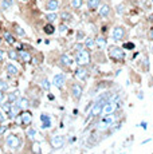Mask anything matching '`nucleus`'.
<instances>
[{
    "label": "nucleus",
    "mask_w": 153,
    "mask_h": 154,
    "mask_svg": "<svg viewBox=\"0 0 153 154\" xmlns=\"http://www.w3.org/2000/svg\"><path fill=\"white\" fill-rule=\"evenodd\" d=\"M12 32L16 35V36H27V34H26V31L20 27L17 23H12Z\"/></svg>",
    "instance_id": "b1692460"
},
{
    "label": "nucleus",
    "mask_w": 153,
    "mask_h": 154,
    "mask_svg": "<svg viewBox=\"0 0 153 154\" xmlns=\"http://www.w3.org/2000/svg\"><path fill=\"white\" fill-rule=\"evenodd\" d=\"M109 56H110V59L114 62H122L123 59H125V51H123L121 47L111 46L110 48H109Z\"/></svg>",
    "instance_id": "20e7f679"
},
{
    "label": "nucleus",
    "mask_w": 153,
    "mask_h": 154,
    "mask_svg": "<svg viewBox=\"0 0 153 154\" xmlns=\"http://www.w3.org/2000/svg\"><path fill=\"white\" fill-rule=\"evenodd\" d=\"M8 90H10V83H8V81L0 78V91H3V93H7Z\"/></svg>",
    "instance_id": "c756f323"
},
{
    "label": "nucleus",
    "mask_w": 153,
    "mask_h": 154,
    "mask_svg": "<svg viewBox=\"0 0 153 154\" xmlns=\"http://www.w3.org/2000/svg\"><path fill=\"white\" fill-rule=\"evenodd\" d=\"M144 98V95H142V93H140L138 94V99H142Z\"/></svg>",
    "instance_id": "a18cd8bd"
},
{
    "label": "nucleus",
    "mask_w": 153,
    "mask_h": 154,
    "mask_svg": "<svg viewBox=\"0 0 153 154\" xmlns=\"http://www.w3.org/2000/svg\"><path fill=\"white\" fill-rule=\"evenodd\" d=\"M5 58H7V54H5V51L0 48V64H4Z\"/></svg>",
    "instance_id": "e433bc0d"
},
{
    "label": "nucleus",
    "mask_w": 153,
    "mask_h": 154,
    "mask_svg": "<svg viewBox=\"0 0 153 154\" xmlns=\"http://www.w3.org/2000/svg\"><path fill=\"white\" fill-rule=\"evenodd\" d=\"M14 5H15L14 0H2V2H0V8H2V11H4V12L10 11Z\"/></svg>",
    "instance_id": "4be33fe9"
},
{
    "label": "nucleus",
    "mask_w": 153,
    "mask_h": 154,
    "mask_svg": "<svg viewBox=\"0 0 153 154\" xmlns=\"http://www.w3.org/2000/svg\"><path fill=\"white\" fill-rule=\"evenodd\" d=\"M85 48H87V50H94V48H97V46H95V39L94 38H86L85 39Z\"/></svg>",
    "instance_id": "a878e982"
},
{
    "label": "nucleus",
    "mask_w": 153,
    "mask_h": 154,
    "mask_svg": "<svg viewBox=\"0 0 153 154\" xmlns=\"http://www.w3.org/2000/svg\"><path fill=\"white\" fill-rule=\"evenodd\" d=\"M114 110H116V103H113V102H110V100H108V102L104 105V107H102V114H104V115L113 114Z\"/></svg>",
    "instance_id": "6ab92c4d"
},
{
    "label": "nucleus",
    "mask_w": 153,
    "mask_h": 154,
    "mask_svg": "<svg viewBox=\"0 0 153 154\" xmlns=\"http://www.w3.org/2000/svg\"><path fill=\"white\" fill-rule=\"evenodd\" d=\"M61 19L63 20V22H71V20H73V15L70 12H67V11H63V12L61 14Z\"/></svg>",
    "instance_id": "473e14b6"
},
{
    "label": "nucleus",
    "mask_w": 153,
    "mask_h": 154,
    "mask_svg": "<svg viewBox=\"0 0 153 154\" xmlns=\"http://www.w3.org/2000/svg\"><path fill=\"white\" fill-rule=\"evenodd\" d=\"M83 5V0H71V7L75 10H81Z\"/></svg>",
    "instance_id": "72a5a7b5"
},
{
    "label": "nucleus",
    "mask_w": 153,
    "mask_h": 154,
    "mask_svg": "<svg viewBox=\"0 0 153 154\" xmlns=\"http://www.w3.org/2000/svg\"><path fill=\"white\" fill-rule=\"evenodd\" d=\"M75 78L79 79V81L85 82L89 78V70L86 69V66H78V69L75 70Z\"/></svg>",
    "instance_id": "9b49d317"
},
{
    "label": "nucleus",
    "mask_w": 153,
    "mask_h": 154,
    "mask_svg": "<svg viewBox=\"0 0 153 154\" xmlns=\"http://www.w3.org/2000/svg\"><path fill=\"white\" fill-rule=\"evenodd\" d=\"M14 119L16 121V125H22V126H31L32 123V112L30 111V109H27V110H22L20 114H17Z\"/></svg>",
    "instance_id": "7ed1b4c3"
},
{
    "label": "nucleus",
    "mask_w": 153,
    "mask_h": 154,
    "mask_svg": "<svg viewBox=\"0 0 153 154\" xmlns=\"http://www.w3.org/2000/svg\"><path fill=\"white\" fill-rule=\"evenodd\" d=\"M102 107H104V103H101V102H94L93 103V107H92V110H90V114H89V117L86 118V122L89 119H92V118H95V117H98V115H101L102 114Z\"/></svg>",
    "instance_id": "6e6552de"
},
{
    "label": "nucleus",
    "mask_w": 153,
    "mask_h": 154,
    "mask_svg": "<svg viewBox=\"0 0 153 154\" xmlns=\"http://www.w3.org/2000/svg\"><path fill=\"white\" fill-rule=\"evenodd\" d=\"M58 62H59V66L61 67H70L74 60H73V59L70 58L67 54H62L59 56V60H58Z\"/></svg>",
    "instance_id": "f3484780"
},
{
    "label": "nucleus",
    "mask_w": 153,
    "mask_h": 154,
    "mask_svg": "<svg viewBox=\"0 0 153 154\" xmlns=\"http://www.w3.org/2000/svg\"><path fill=\"white\" fill-rule=\"evenodd\" d=\"M43 32H45L46 35H52L55 32V27L52 23H47V24L43 27Z\"/></svg>",
    "instance_id": "c85d7f7f"
},
{
    "label": "nucleus",
    "mask_w": 153,
    "mask_h": 154,
    "mask_svg": "<svg viewBox=\"0 0 153 154\" xmlns=\"http://www.w3.org/2000/svg\"><path fill=\"white\" fill-rule=\"evenodd\" d=\"M134 43L133 42H125L123 43V48L125 50H128V51H132V50H134Z\"/></svg>",
    "instance_id": "f704fd0d"
},
{
    "label": "nucleus",
    "mask_w": 153,
    "mask_h": 154,
    "mask_svg": "<svg viewBox=\"0 0 153 154\" xmlns=\"http://www.w3.org/2000/svg\"><path fill=\"white\" fill-rule=\"evenodd\" d=\"M2 42H3V38H2V36H0V44H2Z\"/></svg>",
    "instance_id": "09e8293b"
},
{
    "label": "nucleus",
    "mask_w": 153,
    "mask_h": 154,
    "mask_svg": "<svg viewBox=\"0 0 153 154\" xmlns=\"http://www.w3.org/2000/svg\"><path fill=\"white\" fill-rule=\"evenodd\" d=\"M5 119H7V115L3 112L2 109H0V125H3V123L5 122Z\"/></svg>",
    "instance_id": "58836bf2"
},
{
    "label": "nucleus",
    "mask_w": 153,
    "mask_h": 154,
    "mask_svg": "<svg viewBox=\"0 0 153 154\" xmlns=\"http://www.w3.org/2000/svg\"><path fill=\"white\" fill-rule=\"evenodd\" d=\"M20 98V91L17 90H14V91H7L5 93V100H8L10 103H16Z\"/></svg>",
    "instance_id": "ddd939ff"
},
{
    "label": "nucleus",
    "mask_w": 153,
    "mask_h": 154,
    "mask_svg": "<svg viewBox=\"0 0 153 154\" xmlns=\"http://www.w3.org/2000/svg\"><path fill=\"white\" fill-rule=\"evenodd\" d=\"M24 134H26V140H27V141H30V142L35 141V138H36V129H34V127L28 126Z\"/></svg>",
    "instance_id": "412c9836"
},
{
    "label": "nucleus",
    "mask_w": 153,
    "mask_h": 154,
    "mask_svg": "<svg viewBox=\"0 0 153 154\" xmlns=\"http://www.w3.org/2000/svg\"><path fill=\"white\" fill-rule=\"evenodd\" d=\"M4 71L10 78H16V76H19V74H20L19 69H17L14 63H11V62H8V63L4 64Z\"/></svg>",
    "instance_id": "1a4fd4ad"
},
{
    "label": "nucleus",
    "mask_w": 153,
    "mask_h": 154,
    "mask_svg": "<svg viewBox=\"0 0 153 154\" xmlns=\"http://www.w3.org/2000/svg\"><path fill=\"white\" fill-rule=\"evenodd\" d=\"M83 38H85V32L83 31H78V32H76V40H78V42H79V40H82Z\"/></svg>",
    "instance_id": "ea45409f"
},
{
    "label": "nucleus",
    "mask_w": 153,
    "mask_h": 154,
    "mask_svg": "<svg viewBox=\"0 0 153 154\" xmlns=\"http://www.w3.org/2000/svg\"><path fill=\"white\" fill-rule=\"evenodd\" d=\"M74 62L78 66H87L92 62V54H90V50L83 48L81 51H76L74 56Z\"/></svg>",
    "instance_id": "f03ea898"
},
{
    "label": "nucleus",
    "mask_w": 153,
    "mask_h": 154,
    "mask_svg": "<svg viewBox=\"0 0 153 154\" xmlns=\"http://www.w3.org/2000/svg\"><path fill=\"white\" fill-rule=\"evenodd\" d=\"M152 52H153V46H152Z\"/></svg>",
    "instance_id": "3c124183"
},
{
    "label": "nucleus",
    "mask_w": 153,
    "mask_h": 154,
    "mask_svg": "<svg viewBox=\"0 0 153 154\" xmlns=\"http://www.w3.org/2000/svg\"><path fill=\"white\" fill-rule=\"evenodd\" d=\"M66 81H67L66 75H64L63 72H59V74H55V75H54V78H52L51 83L54 85L57 88L62 90V88H63V86L66 85Z\"/></svg>",
    "instance_id": "0eeeda50"
},
{
    "label": "nucleus",
    "mask_w": 153,
    "mask_h": 154,
    "mask_svg": "<svg viewBox=\"0 0 153 154\" xmlns=\"http://www.w3.org/2000/svg\"><path fill=\"white\" fill-rule=\"evenodd\" d=\"M11 107H12V103H10L8 100H4V102H3L2 105H0V109H2L3 112H4L5 115H7L8 112L11 111Z\"/></svg>",
    "instance_id": "cd10ccee"
},
{
    "label": "nucleus",
    "mask_w": 153,
    "mask_h": 154,
    "mask_svg": "<svg viewBox=\"0 0 153 154\" xmlns=\"http://www.w3.org/2000/svg\"><path fill=\"white\" fill-rule=\"evenodd\" d=\"M101 5V0H87V8L90 11H95Z\"/></svg>",
    "instance_id": "bb28decb"
},
{
    "label": "nucleus",
    "mask_w": 153,
    "mask_h": 154,
    "mask_svg": "<svg viewBox=\"0 0 153 154\" xmlns=\"http://www.w3.org/2000/svg\"><path fill=\"white\" fill-rule=\"evenodd\" d=\"M123 38H125V28L121 27V26H116L113 28V31H111V39L114 42H120Z\"/></svg>",
    "instance_id": "9d476101"
},
{
    "label": "nucleus",
    "mask_w": 153,
    "mask_h": 154,
    "mask_svg": "<svg viewBox=\"0 0 153 154\" xmlns=\"http://www.w3.org/2000/svg\"><path fill=\"white\" fill-rule=\"evenodd\" d=\"M3 38H4V40L7 42V44H10V46H15L16 35L14 34V32H10L8 29H3Z\"/></svg>",
    "instance_id": "2eb2a0df"
},
{
    "label": "nucleus",
    "mask_w": 153,
    "mask_h": 154,
    "mask_svg": "<svg viewBox=\"0 0 153 154\" xmlns=\"http://www.w3.org/2000/svg\"><path fill=\"white\" fill-rule=\"evenodd\" d=\"M4 99H5V93L0 91V105H2V103L4 102Z\"/></svg>",
    "instance_id": "79ce46f5"
},
{
    "label": "nucleus",
    "mask_w": 153,
    "mask_h": 154,
    "mask_svg": "<svg viewBox=\"0 0 153 154\" xmlns=\"http://www.w3.org/2000/svg\"><path fill=\"white\" fill-rule=\"evenodd\" d=\"M7 131H8V126L7 125H0V137H4V134H7Z\"/></svg>",
    "instance_id": "c9c22d12"
},
{
    "label": "nucleus",
    "mask_w": 153,
    "mask_h": 154,
    "mask_svg": "<svg viewBox=\"0 0 153 154\" xmlns=\"http://www.w3.org/2000/svg\"><path fill=\"white\" fill-rule=\"evenodd\" d=\"M149 38H151V39L153 40V28L151 29V31H149Z\"/></svg>",
    "instance_id": "c03bdc74"
},
{
    "label": "nucleus",
    "mask_w": 153,
    "mask_h": 154,
    "mask_svg": "<svg viewBox=\"0 0 153 154\" xmlns=\"http://www.w3.org/2000/svg\"><path fill=\"white\" fill-rule=\"evenodd\" d=\"M152 2H153V0H152Z\"/></svg>",
    "instance_id": "603ef678"
},
{
    "label": "nucleus",
    "mask_w": 153,
    "mask_h": 154,
    "mask_svg": "<svg viewBox=\"0 0 153 154\" xmlns=\"http://www.w3.org/2000/svg\"><path fill=\"white\" fill-rule=\"evenodd\" d=\"M4 143H5V146H7L10 150L19 152L20 147L23 146V138L20 137L19 134H16V133H10V134L5 135Z\"/></svg>",
    "instance_id": "f257e3e1"
},
{
    "label": "nucleus",
    "mask_w": 153,
    "mask_h": 154,
    "mask_svg": "<svg viewBox=\"0 0 153 154\" xmlns=\"http://www.w3.org/2000/svg\"><path fill=\"white\" fill-rule=\"evenodd\" d=\"M0 75H2V69H0Z\"/></svg>",
    "instance_id": "8fccbe9b"
},
{
    "label": "nucleus",
    "mask_w": 153,
    "mask_h": 154,
    "mask_svg": "<svg viewBox=\"0 0 153 154\" xmlns=\"http://www.w3.org/2000/svg\"><path fill=\"white\" fill-rule=\"evenodd\" d=\"M58 14H55V11H52V12H48L46 15V20L47 23H54L55 20H58Z\"/></svg>",
    "instance_id": "7c9ffc66"
},
{
    "label": "nucleus",
    "mask_w": 153,
    "mask_h": 154,
    "mask_svg": "<svg viewBox=\"0 0 153 154\" xmlns=\"http://www.w3.org/2000/svg\"><path fill=\"white\" fill-rule=\"evenodd\" d=\"M5 54H7V59H10V60H12V62L19 60L17 50H15V48H10L8 51H5Z\"/></svg>",
    "instance_id": "393cba45"
},
{
    "label": "nucleus",
    "mask_w": 153,
    "mask_h": 154,
    "mask_svg": "<svg viewBox=\"0 0 153 154\" xmlns=\"http://www.w3.org/2000/svg\"><path fill=\"white\" fill-rule=\"evenodd\" d=\"M151 141H152V140H146V141H144V142H142V145H145V143H148V142H151Z\"/></svg>",
    "instance_id": "de8ad7c7"
},
{
    "label": "nucleus",
    "mask_w": 153,
    "mask_h": 154,
    "mask_svg": "<svg viewBox=\"0 0 153 154\" xmlns=\"http://www.w3.org/2000/svg\"><path fill=\"white\" fill-rule=\"evenodd\" d=\"M50 145H51V147L54 150H59L62 147H64V145H66V137L61 135V134L54 135V137L50 140Z\"/></svg>",
    "instance_id": "423d86ee"
},
{
    "label": "nucleus",
    "mask_w": 153,
    "mask_h": 154,
    "mask_svg": "<svg viewBox=\"0 0 153 154\" xmlns=\"http://www.w3.org/2000/svg\"><path fill=\"white\" fill-rule=\"evenodd\" d=\"M40 85H42V88H43V90L47 91V93H48L50 88H51V82H50L47 78H43L42 82H40Z\"/></svg>",
    "instance_id": "2f4dec72"
},
{
    "label": "nucleus",
    "mask_w": 153,
    "mask_h": 154,
    "mask_svg": "<svg viewBox=\"0 0 153 154\" xmlns=\"http://www.w3.org/2000/svg\"><path fill=\"white\" fill-rule=\"evenodd\" d=\"M59 8V0H46L45 3V10L47 12H52Z\"/></svg>",
    "instance_id": "dca6fc26"
},
{
    "label": "nucleus",
    "mask_w": 153,
    "mask_h": 154,
    "mask_svg": "<svg viewBox=\"0 0 153 154\" xmlns=\"http://www.w3.org/2000/svg\"><path fill=\"white\" fill-rule=\"evenodd\" d=\"M95 46L98 50H105L108 46V40L104 36H97L95 38Z\"/></svg>",
    "instance_id": "5701e85b"
},
{
    "label": "nucleus",
    "mask_w": 153,
    "mask_h": 154,
    "mask_svg": "<svg viewBox=\"0 0 153 154\" xmlns=\"http://www.w3.org/2000/svg\"><path fill=\"white\" fill-rule=\"evenodd\" d=\"M67 31V26L66 24H61V27H59V32L61 34H63V32H66Z\"/></svg>",
    "instance_id": "a19ab883"
},
{
    "label": "nucleus",
    "mask_w": 153,
    "mask_h": 154,
    "mask_svg": "<svg viewBox=\"0 0 153 154\" xmlns=\"http://www.w3.org/2000/svg\"><path fill=\"white\" fill-rule=\"evenodd\" d=\"M40 122H42V129H51V126H52V119H51V117H50L48 114H46V112H42L40 114Z\"/></svg>",
    "instance_id": "f8f14e48"
},
{
    "label": "nucleus",
    "mask_w": 153,
    "mask_h": 154,
    "mask_svg": "<svg viewBox=\"0 0 153 154\" xmlns=\"http://www.w3.org/2000/svg\"><path fill=\"white\" fill-rule=\"evenodd\" d=\"M17 55H19V60L22 62V63H28V62L32 59L30 51H28V50H24V48L17 50Z\"/></svg>",
    "instance_id": "4468645a"
},
{
    "label": "nucleus",
    "mask_w": 153,
    "mask_h": 154,
    "mask_svg": "<svg viewBox=\"0 0 153 154\" xmlns=\"http://www.w3.org/2000/svg\"><path fill=\"white\" fill-rule=\"evenodd\" d=\"M48 98L51 99V100H54V95H51V94H48Z\"/></svg>",
    "instance_id": "49530a36"
},
{
    "label": "nucleus",
    "mask_w": 153,
    "mask_h": 154,
    "mask_svg": "<svg viewBox=\"0 0 153 154\" xmlns=\"http://www.w3.org/2000/svg\"><path fill=\"white\" fill-rule=\"evenodd\" d=\"M111 14V8L109 4H101L99 5V10H98V15L101 17H109Z\"/></svg>",
    "instance_id": "a211bd4d"
},
{
    "label": "nucleus",
    "mask_w": 153,
    "mask_h": 154,
    "mask_svg": "<svg viewBox=\"0 0 153 154\" xmlns=\"http://www.w3.org/2000/svg\"><path fill=\"white\" fill-rule=\"evenodd\" d=\"M85 48V44L83 43H76V44H74V51L76 52V51H81V50H83Z\"/></svg>",
    "instance_id": "4c0bfd02"
},
{
    "label": "nucleus",
    "mask_w": 153,
    "mask_h": 154,
    "mask_svg": "<svg viewBox=\"0 0 153 154\" xmlns=\"http://www.w3.org/2000/svg\"><path fill=\"white\" fill-rule=\"evenodd\" d=\"M70 94H71L73 99L75 102H79V99L82 98V94H83V86L79 85L78 82H74V83L70 86Z\"/></svg>",
    "instance_id": "39448f33"
},
{
    "label": "nucleus",
    "mask_w": 153,
    "mask_h": 154,
    "mask_svg": "<svg viewBox=\"0 0 153 154\" xmlns=\"http://www.w3.org/2000/svg\"><path fill=\"white\" fill-rule=\"evenodd\" d=\"M138 126H141V127H142L144 130H146V127H148V125H146V122H141V123H140V125H138Z\"/></svg>",
    "instance_id": "37998d69"
},
{
    "label": "nucleus",
    "mask_w": 153,
    "mask_h": 154,
    "mask_svg": "<svg viewBox=\"0 0 153 154\" xmlns=\"http://www.w3.org/2000/svg\"><path fill=\"white\" fill-rule=\"evenodd\" d=\"M17 103H19V106L22 107V110H27V109L31 107V99L30 97H20L19 100H17Z\"/></svg>",
    "instance_id": "aec40b11"
}]
</instances>
